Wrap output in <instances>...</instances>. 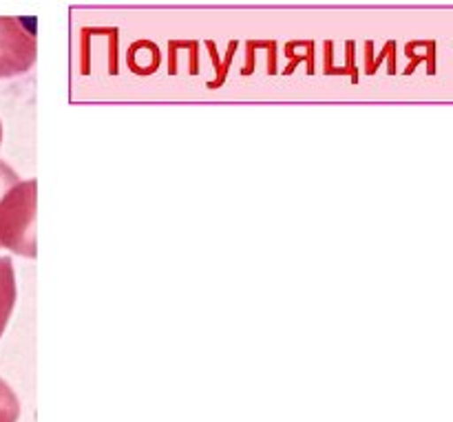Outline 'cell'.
Segmentation results:
<instances>
[{
    "instance_id": "obj_2",
    "label": "cell",
    "mask_w": 453,
    "mask_h": 422,
    "mask_svg": "<svg viewBox=\"0 0 453 422\" xmlns=\"http://www.w3.org/2000/svg\"><path fill=\"white\" fill-rule=\"evenodd\" d=\"M35 62V35L25 20L0 18V78H18Z\"/></svg>"
},
{
    "instance_id": "obj_6",
    "label": "cell",
    "mask_w": 453,
    "mask_h": 422,
    "mask_svg": "<svg viewBox=\"0 0 453 422\" xmlns=\"http://www.w3.org/2000/svg\"><path fill=\"white\" fill-rule=\"evenodd\" d=\"M0 144H3V124H0Z\"/></svg>"
},
{
    "instance_id": "obj_5",
    "label": "cell",
    "mask_w": 453,
    "mask_h": 422,
    "mask_svg": "<svg viewBox=\"0 0 453 422\" xmlns=\"http://www.w3.org/2000/svg\"><path fill=\"white\" fill-rule=\"evenodd\" d=\"M16 181H20V177H18V173L13 171L12 166H7L4 162H0V197H3V193L7 188H12Z\"/></svg>"
},
{
    "instance_id": "obj_1",
    "label": "cell",
    "mask_w": 453,
    "mask_h": 422,
    "mask_svg": "<svg viewBox=\"0 0 453 422\" xmlns=\"http://www.w3.org/2000/svg\"><path fill=\"white\" fill-rule=\"evenodd\" d=\"M35 180H20L0 197V248L35 257Z\"/></svg>"
},
{
    "instance_id": "obj_4",
    "label": "cell",
    "mask_w": 453,
    "mask_h": 422,
    "mask_svg": "<svg viewBox=\"0 0 453 422\" xmlns=\"http://www.w3.org/2000/svg\"><path fill=\"white\" fill-rule=\"evenodd\" d=\"M20 418V401L13 389L0 379V422H18Z\"/></svg>"
},
{
    "instance_id": "obj_3",
    "label": "cell",
    "mask_w": 453,
    "mask_h": 422,
    "mask_svg": "<svg viewBox=\"0 0 453 422\" xmlns=\"http://www.w3.org/2000/svg\"><path fill=\"white\" fill-rule=\"evenodd\" d=\"M16 272L9 257H0V336L4 334L13 308H16Z\"/></svg>"
}]
</instances>
